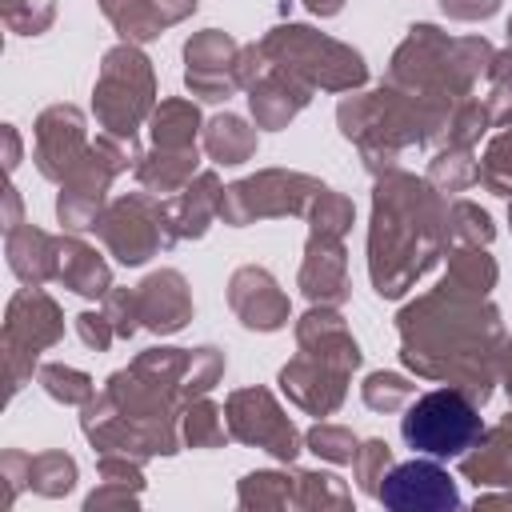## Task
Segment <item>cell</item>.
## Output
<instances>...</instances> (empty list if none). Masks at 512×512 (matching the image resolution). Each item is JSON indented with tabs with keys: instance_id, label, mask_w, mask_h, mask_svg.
<instances>
[{
	"instance_id": "obj_2",
	"label": "cell",
	"mask_w": 512,
	"mask_h": 512,
	"mask_svg": "<svg viewBox=\"0 0 512 512\" xmlns=\"http://www.w3.org/2000/svg\"><path fill=\"white\" fill-rule=\"evenodd\" d=\"M380 500L388 508H420V512H440L456 504V488L448 480V472H440L436 464H404L396 468L384 488Z\"/></svg>"
},
{
	"instance_id": "obj_1",
	"label": "cell",
	"mask_w": 512,
	"mask_h": 512,
	"mask_svg": "<svg viewBox=\"0 0 512 512\" xmlns=\"http://www.w3.org/2000/svg\"><path fill=\"white\" fill-rule=\"evenodd\" d=\"M480 436V416L476 408L460 396V392H428L420 396L408 416H404V440L408 448L424 452V456H436V460H452V456H464Z\"/></svg>"
}]
</instances>
